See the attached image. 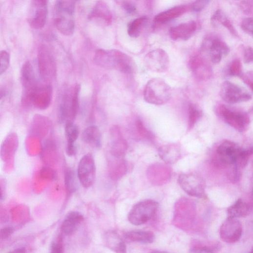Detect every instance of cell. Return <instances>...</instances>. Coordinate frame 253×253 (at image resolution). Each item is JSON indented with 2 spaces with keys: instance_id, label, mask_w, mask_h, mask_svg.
<instances>
[{
  "instance_id": "1",
  "label": "cell",
  "mask_w": 253,
  "mask_h": 253,
  "mask_svg": "<svg viewBox=\"0 0 253 253\" xmlns=\"http://www.w3.org/2000/svg\"><path fill=\"white\" fill-rule=\"evenodd\" d=\"M93 61L97 65L107 69H114L130 74L136 69V64L129 56L117 50L99 49L96 51Z\"/></svg>"
},
{
  "instance_id": "2",
  "label": "cell",
  "mask_w": 253,
  "mask_h": 253,
  "mask_svg": "<svg viewBox=\"0 0 253 253\" xmlns=\"http://www.w3.org/2000/svg\"><path fill=\"white\" fill-rule=\"evenodd\" d=\"M80 91L79 84L64 91L58 109V118L61 123L65 124L75 120L79 110Z\"/></svg>"
},
{
  "instance_id": "3",
  "label": "cell",
  "mask_w": 253,
  "mask_h": 253,
  "mask_svg": "<svg viewBox=\"0 0 253 253\" xmlns=\"http://www.w3.org/2000/svg\"><path fill=\"white\" fill-rule=\"evenodd\" d=\"M171 95L170 86L164 80L156 78L148 82L144 93L146 102L156 105L166 104L170 100Z\"/></svg>"
},
{
  "instance_id": "4",
  "label": "cell",
  "mask_w": 253,
  "mask_h": 253,
  "mask_svg": "<svg viewBox=\"0 0 253 253\" xmlns=\"http://www.w3.org/2000/svg\"><path fill=\"white\" fill-rule=\"evenodd\" d=\"M158 203L152 200H145L135 205L128 214L129 222L135 226H141L150 221L155 215Z\"/></svg>"
},
{
  "instance_id": "5",
  "label": "cell",
  "mask_w": 253,
  "mask_h": 253,
  "mask_svg": "<svg viewBox=\"0 0 253 253\" xmlns=\"http://www.w3.org/2000/svg\"><path fill=\"white\" fill-rule=\"evenodd\" d=\"M52 90L49 85L39 83L33 89L23 93L24 103H29L40 109L48 107L51 101Z\"/></svg>"
},
{
  "instance_id": "6",
  "label": "cell",
  "mask_w": 253,
  "mask_h": 253,
  "mask_svg": "<svg viewBox=\"0 0 253 253\" xmlns=\"http://www.w3.org/2000/svg\"><path fill=\"white\" fill-rule=\"evenodd\" d=\"M38 65L42 79L48 81L55 77L57 73L56 61L50 50L45 45H42L39 48Z\"/></svg>"
},
{
  "instance_id": "7",
  "label": "cell",
  "mask_w": 253,
  "mask_h": 253,
  "mask_svg": "<svg viewBox=\"0 0 253 253\" xmlns=\"http://www.w3.org/2000/svg\"><path fill=\"white\" fill-rule=\"evenodd\" d=\"M77 177L83 187L89 188L95 181L96 167L94 156L87 153L82 157L77 168Z\"/></svg>"
},
{
  "instance_id": "8",
  "label": "cell",
  "mask_w": 253,
  "mask_h": 253,
  "mask_svg": "<svg viewBox=\"0 0 253 253\" xmlns=\"http://www.w3.org/2000/svg\"><path fill=\"white\" fill-rule=\"evenodd\" d=\"M178 183L189 195L198 198L206 197L205 186L201 178L194 173H184L179 176Z\"/></svg>"
},
{
  "instance_id": "9",
  "label": "cell",
  "mask_w": 253,
  "mask_h": 253,
  "mask_svg": "<svg viewBox=\"0 0 253 253\" xmlns=\"http://www.w3.org/2000/svg\"><path fill=\"white\" fill-rule=\"evenodd\" d=\"M47 14V0H32L27 18L29 25L35 29L43 27Z\"/></svg>"
},
{
  "instance_id": "10",
  "label": "cell",
  "mask_w": 253,
  "mask_h": 253,
  "mask_svg": "<svg viewBox=\"0 0 253 253\" xmlns=\"http://www.w3.org/2000/svg\"><path fill=\"white\" fill-rule=\"evenodd\" d=\"M145 63L149 70L154 72L163 73L169 68L170 61L165 51L157 49L146 55Z\"/></svg>"
},
{
  "instance_id": "11",
  "label": "cell",
  "mask_w": 253,
  "mask_h": 253,
  "mask_svg": "<svg viewBox=\"0 0 253 253\" xmlns=\"http://www.w3.org/2000/svg\"><path fill=\"white\" fill-rule=\"evenodd\" d=\"M243 149L231 141H226L221 144L217 149L219 161L224 165L236 166L240 160Z\"/></svg>"
},
{
  "instance_id": "12",
  "label": "cell",
  "mask_w": 253,
  "mask_h": 253,
  "mask_svg": "<svg viewBox=\"0 0 253 253\" xmlns=\"http://www.w3.org/2000/svg\"><path fill=\"white\" fill-rule=\"evenodd\" d=\"M220 94L223 100L229 104L247 102L251 99L250 94L229 81H226L222 84Z\"/></svg>"
},
{
  "instance_id": "13",
  "label": "cell",
  "mask_w": 253,
  "mask_h": 253,
  "mask_svg": "<svg viewBox=\"0 0 253 253\" xmlns=\"http://www.w3.org/2000/svg\"><path fill=\"white\" fill-rule=\"evenodd\" d=\"M242 227L240 222L234 218L228 217L221 226L220 235L225 242L233 243L241 238Z\"/></svg>"
},
{
  "instance_id": "14",
  "label": "cell",
  "mask_w": 253,
  "mask_h": 253,
  "mask_svg": "<svg viewBox=\"0 0 253 253\" xmlns=\"http://www.w3.org/2000/svg\"><path fill=\"white\" fill-rule=\"evenodd\" d=\"M222 115L226 123L238 131H245L249 124V117L245 112L224 107L222 109Z\"/></svg>"
},
{
  "instance_id": "15",
  "label": "cell",
  "mask_w": 253,
  "mask_h": 253,
  "mask_svg": "<svg viewBox=\"0 0 253 253\" xmlns=\"http://www.w3.org/2000/svg\"><path fill=\"white\" fill-rule=\"evenodd\" d=\"M84 220L81 213L76 211H70L65 217L61 226V231L66 236L74 234Z\"/></svg>"
},
{
  "instance_id": "16",
  "label": "cell",
  "mask_w": 253,
  "mask_h": 253,
  "mask_svg": "<svg viewBox=\"0 0 253 253\" xmlns=\"http://www.w3.org/2000/svg\"><path fill=\"white\" fill-rule=\"evenodd\" d=\"M88 19L92 21L108 25L111 23L112 16L108 5L101 0L92 10Z\"/></svg>"
},
{
  "instance_id": "17",
  "label": "cell",
  "mask_w": 253,
  "mask_h": 253,
  "mask_svg": "<svg viewBox=\"0 0 253 253\" xmlns=\"http://www.w3.org/2000/svg\"><path fill=\"white\" fill-rule=\"evenodd\" d=\"M54 22L57 29L65 36L72 35L75 30L74 15L56 13Z\"/></svg>"
},
{
  "instance_id": "18",
  "label": "cell",
  "mask_w": 253,
  "mask_h": 253,
  "mask_svg": "<svg viewBox=\"0 0 253 253\" xmlns=\"http://www.w3.org/2000/svg\"><path fill=\"white\" fill-rule=\"evenodd\" d=\"M21 79L24 92L33 89L39 84L36 78L34 69L30 62H25L22 65Z\"/></svg>"
},
{
  "instance_id": "19",
  "label": "cell",
  "mask_w": 253,
  "mask_h": 253,
  "mask_svg": "<svg viewBox=\"0 0 253 253\" xmlns=\"http://www.w3.org/2000/svg\"><path fill=\"white\" fill-rule=\"evenodd\" d=\"M196 23L191 21L172 27L170 30V36L173 40H189L196 30Z\"/></svg>"
},
{
  "instance_id": "20",
  "label": "cell",
  "mask_w": 253,
  "mask_h": 253,
  "mask_svg": "<svg viewBox=\"0 0 253 253\" xmlns=\"http://www.w3.org/2000/svg\"><path fill=\"white\" fill-rule=\"evenodd\" d=\"M82 141L93 148H99L102 146V135L98 126H89L82 133Z\"/></svg>"
},
{
  "instance_id": "21",
  "label": "cell",
  "mask_w": 253,
  "mask_h": 253,
  "mask_svg": "<svg viewBox=\"0 0 253 253\" xmlns=\"http://www.w3.org/2000/svg\"><path fill=\"white\" fill-rule=\"evenodd\" d=\"M104 242L106 247L117 253L126 252V244L119 235L114 231H108L104 237Z\"/></svg>"
},
{
  "instance_id": "22",
  "label": "cell",
  "mask_w": 253,
  "mask_h": 253,
  "mask_svg": "<svg viewBox=\"0 0 253 253\" xmlns=\"http://www.w3.org/2000/svg\"><path fill=\"white\" fill-rule=\"evenodd\" d=\"M189 9L187 6H179L162 12L154 18V21L158 23H165L177 18L184 14Z\"/></svg>"
},
{
  "instance_id": "23",
  "label": "cell",
  "mask_w": 253,
  "mask_h": 253,
  "mask_svg": "<svg viewBox=\"0 0 253 253\" xmlns=\"http://www.w3.org/2000/svg\"><path fill=\"white\" fill-rule=\"evenodd\" d=\"M126 239L143 244H150L155 240V235L151 232L144 231H131L125 233Z\"/></svg>"
},
{
  "instance_id": "24",
  "label": "cell",
  "mask_w": 253,
  "mask_h": 253,
  "mask_svg": "<svg viewBox=\"0 0 253 253\" xmlns=\"http://www.w3.org/2000/svg\"><path fill=\"white\" fill-rule=\"evenodd\" d=\"M159 154L164 161L172 163L179 158L180 148L176 144L166 145L161 148Z\"/></svg>"
},
{
  "instance_id": "25",
  "label": "cell",
  "mask_w": 253,
  "mask_h": 253,
  "mask_svg": "<svg viewBox=\"0 0 253 253\" xmlns=\"http://www.w3.org/2000/svg\"><path fill=\"white\" fill-rule=\"evenodd\" d=\"M248 205L239 199L228 210V217L237 218L246 216L249 212Z\"/></svg>"
},
{
  "instance_id": "26",
  "label": "cell",
  "mask_w": 253,
  "mask_h": 253,
  "mask_svg": "<svg viewBox=\"0 0 253 253\" xmlns=\"http://www.w3.org/2000/svg\"><path fill=\"white\" fill-rule=\"evenodd\" d=\"M77 0H57L55 12L74 15Z\"/></svg>"
},
{
  "instance_id": "27",
  "label": "cell",
  "mask_w": 253,
  "mask_h": 253,
  "mask_svg": "<svg viewBox=\"0 0 253 253\" xmlns=\"http://www.w3.org/2000/svg\"><path fill=\"white\" fill-rule=\"evenodd\" d=\"M147 21V18L144 17L136 19L131 22L128 25V35L132 38L139 37Z\"/></svg>"
},
{
  "instance_id": "28",
  "label": "cell",
  "mask_w": 253,
  "mask_h": 253,
  "mask_svg": "<svg viewBox=\"0 0 253 253\" xmlns=\"http://www.w3.org/2000/svg\"><path fill=\"white\" fill-rule=\"evenodd\" d=\"M76 174L72 168L68 167L65 171L64 181L66 189L71 193L74 192L77 189Z\"/></svg>"
},
{
  "instance_id": "29",
  "label": "cell",
  "mask_w": 253,
  "mask_h": 253,
  "mask_svg": "<svg viewBox=\"0 0 253 253\" xmlns=\"http://www.w3.org/2000/svg\"><path fill=\"white\" fill-rule=\"evenodd\" d=\"M65 135L67 143L75 144L79 135L78 126L73 122H66L65 124Z\"/></svg>"
},
{
  "instance_id": "30",
  "label": "cell",
  "mask_w": 253,
  "mask_h": 253,
  "mask_svg": "<svg viewBox=\"0 0 253 253\" xmlns=\"http://www.w3.org/2000/svg\"><path fill=\"white\" fill-rule=\"evenodd\" d=\"M201 112L194 105H191L189 106V126L192 129L195 123L201 117Z\"/></svg>"
},
{
  "instance_id": "31",
  "label": "cell",
  "mask_w": 253,
  "mask_h": 253,
  "mask_svg": "<svg viewBox=\"0 0 253 253\" xmlns=\"http://www.w3.org/2000/svg\"><path fill=\"white\" fill-rule=\"evenodd\" d=\"M10 63V54L6 51H1L0 52V75H2L7 71Z\"/></svg>"
},
{
  "instance_id": "32",
  "label": "cell",
  "mask_w": 253,
  "mask_h": 253,
  "mask_svg": "<svg viewBox=\"0 0 253 253\" xmlns=\"http://www.w3.org/2000/svg\"><path fill=\"white\" fill-rule=\"evenodd\" d=\"M63 237L59 235L52 243L50 245V252L53 253H62L63 252Z\"/></svg>"
},
{
  "instance_id": "33",
  "label": "cell",
  "mask_w": 253,
  "mask_h": 253,
  "mask_svg": "<svg viewBox=\"0 0 253 253\" xmlns=\"http://www.w3.org/2000/svg\"><path fill=\"white\" fill-rule=\"evenodd\" d=\"M242 29L246 33H253V18H248L243 20L241 24Z\"/></svg>"
},
{
  "instance_id": "34",
  "label": "cell",
  "mask_w": 253,
  "mask_h": 253,
  "mask_svg": "<svg viewBox=\"0 0 253 253\" xmlns=\"http://www.w3.org/2000/svg\"><path fill=\"white\" fill-rule=\"evenodd\" d=\"M210 0H196L193 3L191 9L195 12H200L210 3Z\"/></svg>"
},
{
  "instance_id": "35",
  "label": "cell",
  "mask_w": 253,
  "mask_h": 253,
  "mask_svg": "<svg viewBox=\"0 0 253 253\" xmlns=\"http://www.w3.org/2000/svg\"><path fill=\"white\" fill-rule=\"evenodd\" d=\"M15 232V229L12 226H6L0 231V237L2 239H5L11 236Z\"/></svg>"
},
{
  "instance_id": "36",
  "label": "cell",
  "mask_w": 253,
  "mask_h": 253,
  "mask_svg": "<svg viewBox=\"0 0 253 253\" xmlns=\"http://www.w3.org/2000/svg\"><path fill=\"white\" fill-rule=\"evenodd\" d=\"M220 23L227 28L233 35H236V31L231 21L226 16L221 21Z\"/></svg>"
},
{
  "instance_id": "37",
  "label": "cell",
  "mask_w": 253,
  "mask_h": 253,
  "mask_svg": "<svg viewBox=\"0 0 253 253\" xmlns=\"http://www.w3.org/2000/svg\"><path fill=\"white\" fill-rule=\"evenodd\" d=\"M244 62L246 63L253 62V49L251 47L247 48L244 52Z\"/></svg>"
},
{
  "instance_id": "38",
  "label": "cell",
  "mask_w": 253,
  "mask_h": 253,
  "mask_svg": "<svg viewBox=\"0 0 253 253\" xmlns=\"http://www.w3.org/2000/svg\"><path fill=\"white\" fill-rule=\"evenodd\" d=\"M239 63L240 62L238 61L233 62L230 69V73L231 74L235 75L239 74L240 69V65Z\"/></svg>"
},
{
  "instance_id": "39",
  "label": "cell",
  "mask_w": 253,
  "mask_h": 253,
  "mask_svg": "<svg viewBox=\"0 0 253 253\" xmlns=\"http://www.w3.org/2000/svg\"><path fill=\"white\" fill-rule=\"evenodd\" d=\"M76 152V148L75 144L67 143L66 153L68 156H74Z\"/></svg>"
},
{
  "instance_id": "40",
  "label": "cell",
  "mask_w": 253,
  "mask_h": 253,
  "mask_svg": "<svg viewBox=\"0 0 253 253\" xmlns=\"http://www.w3.org/2000/svg\"><path fill=\"white\" fill-rule=\"evenodd\" d=\"M136 126L138 128V130L142 135L145 136L149 135V133L148 132L147 129L145 128L144 124L141 120L137 121Z\"/></svg>"
},
{
  "instance_id": "41",
  "label": "cell",
  "mask_w": 253,
  "mask_h": 253,
  "mask_svg": "<svg viewBox=\"0 0 253 253\" xmlns=\"http://www.w3.org/2000/svg\"><path fill=\"white\" fill-rule=\"evenodd\" d=\"M190 252L192 253H212L213 251L211 248L202 247H195L191 249Z\"/></svg>"
},
{
  "instance_id": "42",
  "label": "cell",
  "mask_w": 253,
  "mask_h": 253,
  "mask_svg": "<svg viewBox=\"0 0 253 253\" xmlns=\"http://www.w3.org/2000/svg\"><path fill=\"white\" fill-rule=\"evenodd\" d=\"M122 7L129 14H133L136 10L135 6L129 3H124Z\"/></svg>"
},
{
  "instance_id": "43",
  "label": "cell",
  "mask_w": 253,
  "mask_h": 253,
  "mask_svg": "<svg viewBox=\"0 0 253 253\" xmlns=\"http://www.w3.org/2000/svg\"><path fill=\"white\" fill-rule=\"evenodd\" d=\"M14 253H23L26 252V249L25 247H18L16 249H14V250L12 252Z\"/></svg>"
},
{
  "instance_id": "44",
  "label": "cell",
  "mask_w": 253,
  "mask_h": 253,
  "mask_svg": "<svg viewBox=\"0 0 253 253\" xmlns=\"http://www.w3.org/2000/svg\"><path fill=\"white\" fill-rule=\"evenodd\" d=\"M250 87L251 88V90L253 92V83H252L250 84Z\"/></svg>"
},
{
  "instance_id": "45",
  "label": "cell",
  "mask_w": 253,
  "mask_h": 253,
  "mask_svg": "<svg viewBox=\"0 0 253 253\" xmlns=\"http://www.w3.org/2000/svg\"><path fill=\"white\" fill-rule=\"evenodd\" d=\"M252 194H253V188Z\"/></svg>"
},
{
  "instance_id": "46",
  "label": "cell",
  "mask_w": 253,
  "mask_h": 253,
  "mask_svg": "<svg viewBox=\"0 0 253 253\" xmlns=\"http://www.w3.org/2000/svg\"><path fill=\"white\" fill-rule=\"evenodd\" d=\"M252 36H253V33L252 34Z\"/></svg>"
}]
</instances>
